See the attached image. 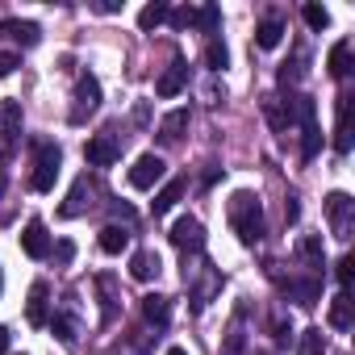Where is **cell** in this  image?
<instances>
[{"instance_id": "1", "label": "cell", "mask_w": 355, "mask_h": 355, "mask_svg": "<svg viewBox=\"0 0 355 355\" xmlns=\"http://www.w3.org/2000/svg\"><path fill=\"white\" fill-rule=\"evenodd\" d=\"M230 226H234L243 247H255L263 239V209H259L255 193H234L230 197Z\"/></svg>"}, {"instance_id": "2", "label": "cell", "mask_w": 355, "mask_h": 355, "mask_svg": "<svg viewBox=\"0 0 355 355\" xmlns=\"http://www.w3.org/2000/svg\"><path fill=\"white\" fill-rule=\"evenodd\" d=\"M59 167H63V150L55 142H38L34 146V175H30V189L34 193H51L59 180Z\"/></svg>"}, {"instance_id": "3", "label": "cell", "mask_w": 355, "mask_h": 355, "mask_svg": "<svg viewBox=\"0 0 355 355\" xmlns=\"http://www.w3.org/2000/svg\"><path fill=\"white\" fill-rule=\"evenodd\" d=\"M96 109H101V80H96V76H80V80H76V92H71V113H67V121H71V125H84Z\"/></svg>"}, {"instance_id": "4", "label": "cell", "mask_w": 355, "mask_h": 355, "mask_svg": "<svg viewBox=\"0 0 355 355\" xmlns=\"http://www.w3.org/2000/svg\"><path fill=\"white\" fill-rule=\"evenodd\" d=\"M326 218H330V234L338 243H347L351 230H355V201L347 193H330L326 197Z\"/></svg>"}, {"instance_id": "5", "label": "cell", "mask_w": 355, "mask_h": 355, "mask_svg": "<svg viewBox=\"0 0 355 355\" xmlns=\"http://www.w3.org/2000/svg\"><path fill=\"white\" fill-rule=\"evenodd\" d=\"M163 175H167V163H163L155 150H146V155H138L134 167H130V184L146 193V189H155V184L163 180Z\"/></svg>"}, {"instance_id": "6", "label": "cell", "mask_w": 355, "mask_h": 355, "mask_svg": "<svg viewBox=\"0 0 355 355\" xmlns=\"http://www.w3.org/2000/svg\"><path fill=\"white\" fill-rule=\"evenodd\" d=\"M17 138H21V105L5 101V105H0V159L13 155Z\"/></svg>"}, {"instance_id": "7", "label": "cell", "mask_w": 355, "mask_h": 355, "mask_svg": "<svg viewBox=\"0 0 355 355\" xmlns=\"http://www.w3.org/2000/svg\"><path fill=\"white\" fill-rule=\"evenodd\" d=\"M167 239H171V247H180V251H201V247H205V226L184 214V218L171 222V234H167Z\"/></svg>"}, {"instance_id": "8", "label": "cell", "mask_w": 355, "mask_h": 355, "mask_svg": "<svg viewBox=\"0 0 355 355\" xmlns=\"http://www.w3.org/2000/svg\"><path fill=\"white\" fill-rule=\"evenodd\" d=\"M21 251L30 259H46L51 255V234H46V222L42 218H30L26 230H21Z\"/></svg>"}, {"instance_id": "9", "label": "cell", "mask_w": 355, "mask_h": 355, "mask_svg": "<svg viewBox=\"0 0 355 355\" xmlns=\"http://www.w3.org/2000/svg\"><path fill=\"white\" fill-rule=\"evenodd\" d=\"M84 159H88L92 167H113V163L121 159V146H117L113 134H101V138H92V142L84 146Z\"/></svg>"}, {"instance_id": "10", "label": "cell", "mask_w": 355, "mask_h": 355, "mask_svg": "<svg viewBox=\"0 0 355 355\" xmlns=\"http://www.w3.org/2000/svg\"><path fill=\"white\" fill-rule=\"evenodd\" d=\"M351 92H343L338 96V121H334V150L338 155H347L351 150Z\"/></svg>"}, {"instance_id": "11", "label": "cell", "mask_w": 355, "mask_h": 355, "mask_svg": "<svg viewBox=\"0 0 355 355\" xmlns=\"http://www.w3.org/2000/svg\"><path fill=\"white\" fill-rule=\"evenodd\" d=\"M88 197H92V184H88V175H80L71 184V193H67V201L59 205V218H80L88 209Z\"/></svg>"}, {"instance_id": "12", "label": "cell", "mask_w": 355, "mask_h": 355, "mask_svg": "<svg viewBox=\"0 0 355 355\" xmlns=\"http://www.w3.org/2000/svg\"><path fill=\"white\" fill-rule=\"evenodd\" d=\"M184 84H189V67H184V59H175V63L159 76L155 92H159V96H175V92H184Z\"/></svg>"}, {"instance_id": "13", "label": "cell", "mask_w": 355, "mask_h": 355, "mask_svg": "<svg viewBox=\"0 0 355 355\" xmlns=\"http://www.w3.org/2000/svg\"><path fill=\"white\" fill-rule=\"evenodd\" d=\"M297 259L309 268V272H322L326 268V251H322V234H305L297 243Z\"/></svg>"}, {"instance_id": "14", "label": "cell", "mask_w": 355, "mask_h": 355, "mask_svg": "<svg viewBox=\"0 0 355 355\" xmlns=\"http://www.w3.org/2000/svg\"><path fill=\"white\" fill-rule=\"evenodd\" d=\"M0 34L17 38L21 46H38L42 42V26L38 21H0Z\"/></svg>"}, {"instance_id": "15", "label": "cell", "mask_w": 355, "mask_h": 355, "mask_svg": "<svg viewBox=\"0 0 355 355\" xmlns=\"http://www.w3.org/2000/svg\"><path fill=\"white\" fill-rule=\"evenodd\" d=\"M189 130V109H171L163 121H159V142H180Z\"/></svg>"}, {"instance_id": "16", "label": "cell", "mask_w": 355, "mask_h": 355, "mask_svg": "<svg viewBox=\"0 0 355 355\" xmlns=\"http://www.w3.org/2000/svg\"><path fill=\"white\" fill-rule=\"evenodd\" d=\"M159 268H163V263H159V255H155V251H134V255H130V276H134V280H142V284H146V280H155V276H159Z\"/></svg>"}, {"instance_id": "17", "label": "cell", "mask_w": 355, "mask_h": 355, "mask_svg": "<svg viewBox=\"0 0 355 355\" xmlns=\"http://www.w3.org/2000/svg\"><path fill=\"white\" fill-rule=\"evenodd\" d=\"M284 293H288L297 305H318V301H322V280H313V276H309V280H288Z\"/></svg>"}, {"instance_id": "18", "label": "cell", "mask_w": 355, "mask_h": 355, "mask_svg": "<svg viewBox=\"0 0 355 355\" xmlns=\"http://www.w3.org/2000/svg\"><path fill=\"white\" fill-rule=\"evenodd\" d=\"M142 318H146L150 326H167V318H171V301H167L163 293H146V297H142Z\"/></svg>"}, {"instance_id": "19", "label": "cell", "mask_w": 355, "mask_h": 355, "mask_svg": "<svg viewBox=\"0 0 355 355\" xmlns=\"http://www.w3.org/2000/svg\"><path fill=\"white\" fill-rule=\"evenodd\" d=\"M330 326L334 330H351L355 326V301H351V293H338L330 301Z\"/></svg>"}, {"instance_id": "20", "label": "cell", "mask_w": 355, "mask_h": 355, "mask_svg": "<svg viewBox=\"0 0 355 355\" xmlns=\"http://www.w3.org/2000/svg\"><path fill=\"white\" fill-rule=\"evenodd\" d=\"M26 318H30V326H46V322H51V313H46V284H42V280L30 288V301H26Z\"/></svg>"}, {"instance_id": "21", "label": "cell", "mask_w": 355, "mask_h": 355, "mask_svg": "<svg viewBox=\"0 0 355 355\" xmlns=\"http://www.w3.org/2000/svg\"><path fill=\"white\" fill-rule=\"evenodd\" d=\"M184 197V180H167L159 193H155V201H150V209H155V218H163L167 209H175V201Z\"/></svg>"}, {"instance_id": "22", "label": "cell", "mask_w": 355, "mask_h": 355, "mask_svg": "<svg viewBox=\"0 0 355 355\" xmlns=\"http://www.w3.org/2000/svg\"><path fill=\"white\" fill-rule=\"evenodd\" d=\"M326 67H330V76H334V80H347V76H351V42H334V46H330Z\"/></svg>"}, {"instance_id": "23", "label": "cell", "mask_w": 355, "mask_h": 355, "mask_svg": "<svg viewBox=\"0 0 355 355\" xmlns=\"http://www.w3.org/2000/svg\"><path fill=\"white\" fill-rule=\"evenodd\" d=\"M125 247H130V230L125 226H105L101 230V251L105 255H121Z\"/></svg>"}, {"instance_id": "24", "label": "cell", "mask_w": 355, "mask_h": 355, "mask_svg": "<svg viewBox=\"0 0 355 355\" xmlns=\"http://www.w3.org/2000/svg\"><path fill=\"white\" fill-rule=\"evenodd\" d=\"M297 355H326V334H322V326L301 330V338H297Z\"/></svg>"}, {"instance_id": "25", "label": "cell", "mask_w": 355, "mask_h": 355, "mask_svg": "<svg viewBox=\"0 0 355 355\" xmlns=\"http://www.w3.org/2000/svg\"><path fill=\"white\" fill-rule=\"evenodd\" d=\"M280 42H284V26H280V21H263V26L255 30V46H259V51H276Z\"/></svg>"}, {"instance_id": "26", "label": "cell", "mask_w": 355, "mask_h": 355, "mask_svg": "<svg viewBox=\"0 0 355 355\" xmlns=\"http://www.w3.org/2000/svg\"><path fill=\"white\" fill-rule=\"evenodd\" d=\"M167 5H163V0H155V5H146L142 13H138V30H155V26H163L167 21Z\"/></svg>"}, {"instance_id": "27", "label": "cell", "mask_w": 355, "mask_h": 355, "mask_svg": "<svg viewBox=\"0 0 355 355\" xmlns=\"http://www.w3.org/2000/svg\"><path fill=\"white\" fill-rule=\"evenodd\" d=\"M226 63H230V51H226V42L214 38V42L205 46V67H209V71H226Z\"/></svg>"}, {"instance_id": "28", "label": "cell", "mask_w": 355, "mask_h": 355, "mask_svg": "<svg viewBox=\"0 0 355 355\" xmlns=\"http://www.w3.org/2000/svg\"><path fill=\"white\" fill-rule=\"evenodd\" d=\"M218 26H222V9H218V5L197 9V30H201V34H214Z\"/></svg>"}, {"instance_id": "29", "label": "cell", "mask_w": 355, "mask_h": 355, "mask_svg": "<svg viewBox=\"0 0 355 355\" xmlns=\"http://www.w3.org/2000/svg\"><path fill=\"white\" fill-rule=\"evenodd\" d=\"M301 17H305V26H309V30H326V26H330V13H326L322 5H305V9H301Z\"/></svg>"}, {"instance_id": "30", "label": "cell", "mask_w": 355, "mask_h": 355, "mask_svg": "<svg viewBox=\"0 0 355 355\" xmlns=\"http://www.w3.org/2000/svg\"><path fill=\"white\" fill-rule=\"evenodd\" d=\"M51 330H55V338H59V343H76V322H71L67 313L51 318Z\"/></svg>"}, {"instance_id": "31", "label": "cell", "mask_w": 355, "mask_h": 355, "mask_svg": "<svg viewBox=\"0 0 355 355\" xmlns=\"http://www.w3.org/2000/svg\"><path fill=\"white\" fill-rule=\"evenodd\" d=\"M167 21H171L175 30H189V26H197V9H171Z\"/></svg>"}, {"instance_id": "32", "label": "cell", "mask_w": 355, "mask_h": 355, "mask_svg": "<svg viewBox=\"0 0 355 355\" xmlns=\"http://www.w3.org/2000/svg\"><path fill=\"white\" fill-rule=\"evenodd\" d=\"M351 268H355V259H351V255H343V259L334 263V276H338V284H343V293H347V284H351Z\"/></svg>"}, {"instance_id": "33", "label": "cell", "mask_w": 355, "mask_h": 355, "mask_svg": "<svg viewBox=\"0 0 355 355\" xmlns=\"http://www.w3.org/2000/svg\"><path fill=\"white\" fill-rule=\"evenodd\" d=\"M226 355H243V326H239V322L230 326V338H226Z\"/></svg>"}, {"instance_id": "34", "label": "cell", "mask_w": 355, "mask_h": 355, "mask_svg": "<svg viewBox=\"0 0 355 355\" xmlns=\"http://www.w3.org/2000/svg\"><path fill=\"white\" fill-rule=\"evenodd\" d=\"M21 67V59L17 55H9V51H0V80H5V76H13Z\"/></svg>"}, {"instance_id": "35", "label": "cell", "mask_w": 355, "mask_h": 355, "mask_svg": "<svg viewBox=\"0 0 355 355\" xmlns=\"http://www.w3.org/2000/svg\"><path fill=\"white\" fill-rule=\"evenodd\" d=\"M51 251H55V259H59V263H71V259H76V243H67V239H63V243H55Z\"/></svg>"}, {"instance_id": "36", "label": "cell", "mask_w": 355, "mask_h": 355, "mask_svg": "<svg viewBox=\"0 0 355 355\" xmlns=\"http://www.w3.org/2000/svg\"><path fill=\"white\" fill-rule=\"evenodd\" d=\"M276 343H280V347L293 343V326H288V322H276Z\"/></svg>"}, {"instance_id": "37", "label": "cell", "mask_w": 355, "mask_h": 355, "mask_svg": "<svg viewBox=\"0 0 355 355\" xmlns=\"http://www.w3.org/2000/svg\"><path fill=\"white\" fill-rule=\"evenodd\" d=\"M297 218H301V205L288 197V205H284V222H297Z\"/></svg>"}, {"instance_id": "38", "label": "cell", "mask_w": 355, "mask_h": 355, "mask_svg": "<svg viewBox=\"0 0 355 355\" xmlns=\"http://www.w3.org/2000/svg\"><path fill=\"white\" fill-rule=\"evenodd\" d=\"M96 13H121V5H117V0H101Z\"/></svg>"}, {"instance_id": "39", "label": "cell", "mask_w": 355, "mask_h": 355, "mask_svg": "<svg viewBox=\"0 0 355 355\" xmlns=\"http://www.w3.org/2000/svg\"><path fill=\"white\" fill-rule=\"evenodd\" d=\"M218 175H222V167H209V171H205V180H201V184H205V189H214V184H218Z\"/></svg>"}, {"instance_id": "40", "label": "cell", "mask_w": 355, "mask_h": 355, "mask_svg": "<svg viewBox=\"0 0 355 355\" xmlns=\"http://www.w3.org/2000/svg\"><path fill=\"white\" fill-rule=\"evenodd\" d=\"M5 351H9V330L0 326V355H5Z\"/></svg>"}, {"instance_id": "41", "label": "cell", "mask_w": 355, "mask_h": 355, "mask_svg": "<svg viewBox=\"0 0 355 355\" xmlns=\"http://www.w3.org/2000/svg\"><path fill=\"white\" fill-rule=\"evenodd\" d=\"M167 355H189V351H184V347H171V351H167Z\"/></svg>"}, {"instance_id": "42", "label": "cell", "mask_w": 355, "mask_h": 355, "mask_svg": "<svg viewBox=\"0 0 355 355\" xmlns=\"http://www.w3.org/2000/svg\"><path fill=\"white\" fill-rule=\"evenodd\" d=\"M0 193H5V171H0Z\"/></svg>"}, {"instance_id": "43", "label": "cell", "mask_w": 355, "mask_h": 355, "mask_svg": "<svg viewBox=\"0 0 355 355\" xmlns=\"http://www.w3.org/2000/svg\"><path fill=\"white\" fill-rule=\"evenodd\" d=\"M0 288H5V272H0Z\"/></svg>"}]
</instances>
